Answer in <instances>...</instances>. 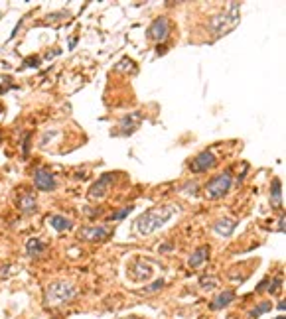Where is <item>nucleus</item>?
Wrapping results in <instances>:
<instances>
[{"label":"nucleus","mask_w":286,"mask_h":319,"mask_svg":"<svg viewBox=\"0 0 286 319\" xmlns=\"http://www.w3.org/2000/svg\"><path fill=\"white\" fill-rule=\"evenodd\" d=\"M178 207L176 205H164V207H152V209H146L142 215L136 219L134 223V230L138 234H152L154 230L162 228L168 221L176 215Z\"/></svg>","instance_id":"f257e3e1"},{"label":"nucleus","mask_w":286,"mask_h":319,"mask_svg":"<svg viewBox=\"0 0 286 319\" xmlns=\"http://www.w3.org/2000/svg\"><path fill=\"white\" fill-rule=\"evenodd\" d=\"M239 10H241L239 2H229L227 10L223 14H217L209 20V30H211L213 38H223L231 30H235V26L239 24Z\"/></svg>","instance_id":"f03ea898"},{"label":"nucleus","mask_w":286,"mask_h":319,"mask_svg":"<svg viewBox=\"0 0 286 319\" xmlns=\"http://www.w3.org/2000/svg\"><path fill=\"white\" fill-rule=\"evenodd\" d=\"M75 296H77V288L73 284L65 282V280H57L48 286V290L44 294V301L48 305H61V303L72 301Z\"/></svg>","instance_id":"7ed1b4c3"},{"label":"nucleus","mask_w":286,"mask_h":319,"mask_svg":"<svg viewBox=\"0 0 286 319\" xmlns=\"http://www.w3.org/2000/svg\"><path fill=\"white\" fill-rule=\"evenodd\" d=\"M231 185H233L231 172H223V174L215 176V178H211L207 182V185H205V197L207 199H219V197L227 195V191L231 189Z\"/></svg>","instance_id":"20e7f679"},{"label":"nucleus","mask_w":286,"mask_h":319,"mask_svg":"<svg viewBox=\"0 0 286 319\" xmlns=\"http://www.w3.org/2000/svg\"><path fill=\"white\" fill-rule=\"evenodd\" d=\"M146 36H148L150 40H154L156 44L166 42L168 36H170V22H168V18H164V16L156 18L154 22L150 24V28H148Z\"/></svg>","instance_id":"39448f33"},{"label":"nucleus","mask_w":286,"mask_h":319,"mask_svg":"<svg viewBox=\"0 0 286 319\" xmlns=\"http://www.w3.org/2000/svg\"><path fill=\"white\" fill-rule=\"evenodd\" d=\"M215 164H217V156H215L211 150H203L201 154H197L190 162V170L193 174H203V172L211 170Z\"/></svg>","instance_id":"423d86ee"},{"label":"nucleus","mask_w":286,"mask_h":319,"mask_svg":"<svg viewBox=\"0 0 286 319\" xmlns=\"http://www.w3.org/2000/svg\"><path fill=\"white\" fill-rule=\"evenodd\" d=\"M111 234H113V230H111V228H105V227L87 225V227L79 228L81 241H87V243H103V241H107Z\"/></svg>","instance_id":"0eeeda50"},{"label":"nucleus","mask_w":286,"mask_h":319,"mask_svg":"<svg viewBox=\"0 0 286 319\" xmlns=\"http://www.w3.org/2000/svg\"><path fill=\"white\" fill-rule=\"evenodd\" d=\"M115 182V174H103L97 182H93V185L89 187V197L91 199H101L109 193V187Z\"/></svg>","instance_id":"6e6552de"},{"label":"nucleus","mask_w":286,"mask_h":319,"mask_svg":"<svg viewBox=\"0 0 286 319\" xmlns=\"http://www.w3.org/2000/svg\"><path fill=\"white\" fill-rule=\"evenodd\" d=\"M34 185L40 189V191H53L57 187L53 174L48 172L46 168H38L34 170Z\"/></svg>","instance_id":"1a4fd4ad"},{"label":"nucleus","mask_w":286,"mask_h":319,"mask_svg":"<svg viewBox=\"0 0 286 319\" xmlns=\"http://www.w3.org/2000/svg\"><path fill=\"white\" fill-rule=\"evenodd\" d=\"M16 203H18V209H20L24 215H34L36 209H38V201H36L34 193H30V191H20Z\"/></svg>","instance_id":"9d476101"},{"label":"nucleus","mask_w":286,"mask_h":319,"mask_svg":"<svg viewBox=\"0 0 286 319\" xmlns=\"http://www.w3.org/2000/svg\"><path fill=\"white\" fill-rule=\"evenodd\" d=\"M140 122H142V116H140V113L126 114V116L122 118V122H120V134H124V136L132 134V132L138 128V124H140Z\"/></svg>","instance_id":"9b49d317"},{"label":"nucleus","mask_w":286,"mask_h":319,"mask_svg":"<svg viewBox=\"0 0 286 319\" xmlns=\"http://www.w3.org/2000/svg\"><path fill=\"white\" fill-rule=\"evenodd\" d=\"M268 199H270L272 209H280L282 207V183H280L278 178H272V182H270V195H268Z\"/></svg>","instance_id":"f8f14e48"},{"label":"nucleus","mask_w":286,"mask_h":319,"mask_svg":"<svg viewBox=\"0 0 286 319\" xmlns=\"http://www.w3.org/2000/svg\"><path fill=\"white\" fill-rule=\"evenodd\" d=\"M233 299H235V292H233V290H225V292H221V294L209 303V309H213V311L225 309L229 303H233Z\"/></svg>","instance_id":"ddd939ff"},{"label":"nucleus","mask_w":286,"mask_h":319,"mask_svg":"<svg viewBox=\"0 0 286 319\" xmlns=\"http://www.w3.org/2000/svg\"><path fill=\"white\" fill-rule=\"evenodd\" d=\"M235 227H237V221H233V219H229V217H223V219L215 221V225H213L215 232L221 234V236H231Z\"/></svg>","instance_id":"4468645a"},{"label":"nucleus","mask_w":286,"mask_h":319,"mask_svg":"<svg viewBox=\"0 0 286 319\" xmlns=\"http://www.w3.org/2000/svg\"><path fill=\"white\" fill-rule=\"evenodd\" d=\"M209 258V247H199L197 251H193L190 258H188V264L191 268H199L201 264H205Z\"/></svg>","instance_id":"2eb2a0df"},{"label":"nucleus","mask_w":286,"mask_h":319,"mask_svg":"<svg viewBox=\"0 0 286 319\" xmlns=\"http://www.w3.org/2000/svg\"><path fill=\"white\" fill-rule=\"evenodd\" d=\"M130 272H138V274H134L132 278H134L136 282H144V280H148V278L152 276V266L146 264L144 260H136L134 266L130 268Z\"/></svg>","instance_id":"dca6fc26"},{"label":"nucleus","mask_w":286,"mask_h":319,"mask_svg":"<svg viewBox=\"0 0 286 319\" xmlns=\"http://www.w3.org/2000/svg\"><path fill=\"white\" fill-rule=\"evenodd\" d=\"M26 252L30 258H40L46 252V245L40 238H28L26 241Z\"/></svg>","instance_id":"f3484780"},{"label":"nucleus","mask_w":286,"mask_h":319,"mask_svg":"<svg viewBox=\"0 0 286 319\" xmlns=\"http://www.w3.org/2000/svg\"><path fill=\"white\" fill-rule=\"evenodd\" d=\"M49 225L55 228V230H59V232H67V230L73 228V221H69L67 217H61V215H51Z\"/></svg>","instance_id":"a211bd4d"},{"label":"nucleus","mask_w":286,"mask_h":319,"mask_svg":"<svg viewBox=\"0 0 286 319\" xmlns=\"http://www.w3.org/2000/svg\"><path fill=\"white\" fill-rule=\"evenodd\" d=\"M272 309V305H270V301H261V303H257L251 311H249V319H259L262 313H268Z\"/></svg>","instance_id":"6ab92c4d"},{"label":"nucleus","mask_w":286,"mask_h":319,"mask_svg":"<svg viewBox=\"0 0 286 319\" xmlns=\"http://www.w3.org/2000/svg\"><path fill=\"white\" fill-rule=\"evenodd\" d=\"M282 284H284V278L282 276H276L272 282H268V292L274 296V294H278L280 292V288H282Z\"/></svg>","instance_id":"aec40b11"},{"label":"nucleus","mask_w":286,"mask_h":319,"mask_svg":"<svg viewBox=\"0 0 286 319\" xmlns=\"http://www.w3.org/2000/svg\"><path fill=\"white\" fill-rule=\"evenodd\" d=\"M130 211H132V207H124V209H119L117 213H111V215H109V221H119V219H124L126 215H130Z\"/></svg>","instance_id":"412c9836"},{"label":"nucleus","mask_w":286,"mask_h":319,"mask_svg":"<svg viewBox=\"0 0 286 319\" xmlns=\"http://www.w3.org/2000/svg\"><path fill=\"white\" fill-rule=\"evenodd\" d=\"M164 286H166V282H164V280H156L154 284H150V286H146V288H144V292H146V294H154V292H158V290H162Z\"/></svg>","instance_id":"4be33fe9"},{"label":"nucleus","mask_w":286,"mask_h":319,"mask_svg":"<svg viewBox=\"0 0 286 319\" xmlns=\"http://www.w3.org/2000/svg\"><path fill=\"white\" fill-rule=\"evenodd\" d=\"M42 63V59L38 57V55H34V57H28L24 59V63H22V69H28V67H38Z\"/></svg>","instance_id":"5701e85b"},{"label":"nucleus","mask_w":286,"mask_h":319,"mask_svg":"<svg viewBox=\"0 0 286 319\" xmlns=\"http://www.w3.org/2000/svg\"><path fill=\"white\" fill-rule=\"evenodd\" d=\"M69 16H72V14H69L67 10H63V12H53V14H48V16H46V20H48V22H53L55 18H69Z\"/></svg>","instance_id":"b1692460"},{"label":"nucleus","mask_w":286,"mask_h":319,"mask_svg":"<svg viewBox=\"0 0 286 319\" xmlns=\"http://www.w3.org/2000/svg\"><path fill=\"white\" fill-rule=\"evenodd\" d=\"M28 148H30V134H24V140H22V156L28 158Z\"/></svg>","instance_id":"393cba45"},{"label":"nucleus","mask_w":286,"mask_h":319,"mask_svg":"<svg viewBox=\"0 0 286 319\" xmlns=\"http://www.w3.org/2000/svg\"><path fill=\"white\" fill-rule=\"evenodd\" d=\"M199 282H201V286H203L205 290H211V288H215V280H211V278H201Z\"/></svg>","instance_id":"a878e982"},{"label":"nucleus","mask_w":286,"mask_h":319,"mask_svg":"<svg viewBox=\"0 0 286 319\" xmlns=\"http://www.w3.org/2000/svg\"><path fill=\"white\" fill-rule=\"evenodd\" d=\"M268 282H270V280H268V278H264V280H262L261 284H259V286H257V294H262V292H264V290H266V288H268Z\"/></svg>","instance_id":"bb28decb"},{"label":"nucleus","mask_w":286,"mask_h":319,"mask_svg":"<svg viewBox=\"0 0 286 319\" xmlns=\"http://www.w3.org/2000/svg\"><path fill=\"white\" fill-rule=\"evenodd\" d=\"M166 44H160V46L156 47V51H158V55H164V53H166Z\"/></svg>","instance_id":"cd10ccee"},{"label":"nucleus","mask_w":286,"mask_h":319,"mask_svg":"<svg viewBox=\"0 0 286 319\" xmlns=\"http://www.w3.org/2000/svg\"><path fill=\"white\" fill-rule=\"evenodd\" d=\"M10 270H14V266H4V268L0 270V274H2V276H8V274H10Z\"/></svg>","instance_id":"c85d7f7f"},{"label":"nucleus","mask_w":286,"mask_h":319,"mask_svg":"<svg viewBox=\"0 0 286 319\" xmlns=\"http://www.w3.org/2000/svg\"><path fill=\"white\" fill-rule=\"evenodd\" d=\"M284 213H282V217H280V221H278V228H280V230H282V232H284L286 230V227H284Z\"/></svg>","instance_id":"c756f323"},{"label":"nucleus","mask_w":286,"mask_h":319,"mask_svg":"<svg viewBox=\"0 0 286 319\" xmlns=\"http://www.w3.org/2000/svg\"><path fill=\"white\" fill-rule=\"evenodd\" d=\"M166 251H174V245H164V247L160 249V252H166Z\"/></svg>","instance_id":"7c9ffc66"},{"label":"nucleus","mask_w":286,"mask_h":319,"mask_svg":"<svg viewBox=\"0 0 286 319\" xmlns=\"http://www.w3.org/2000/svg\"><path fill=\"white\" fill-rule=\"evenodd\" d=\"M278 309H280V311H284V309H286V303H284V301H280V303H278Z\"/></svg>","instance_id":"2f4dec72"},{"label":"nucleus","mask_w":286,"mask_h":319,"mask_svg":"<svg viewBox=\"0 0 286 319\" xmlns=\"http://www.w3.org/2000/svg\"><path fill=\"white\" fill-rule=\"evenodd\" d=\"M75 42H77V40H75V38H72V42H69V47H72V49L75 47Z\"/></svg>","instance_id":"473e14b6"},{"label":"nucleus","mask_w":286,"mask_h":319,"mask_svg":"<svg viewBox=\"0 0 286 319\" xmlns=\"http://www.w3.org/2000/svg\"><path fill=\"white\" fill-rule=\"evenodd\" d=\"M276 319H286V317H284V315H282V317H276Z\"/></svg>","instance_id":"72a5a7b5"},{"label":"nucleus","mask_w":286,"mask_h":319,"mask_svg":"<svg viewBox=\"0 0 286 319\" xmlns=\"http://www.w3.org/2000/svg\"><path fill=\"white\" fill-rule=\"evenodd\" d=\"M128 319H138V317H128Z\"/></svg>","instance_id":"f704fd0d"},{"label":"nucleus","mask_w":286,"mask_h":319,"mask_svg":"<svg viewBox=\"0 0 286 319\" xmlns=\"http://www.w3.org/2000/svg\"><path fill=\"white\" fill-rule=\"evenodd\" d=\"M229 319H233V317H229Z\"/></svg>","instance_id":"c9c22d12"}]
</instances>
